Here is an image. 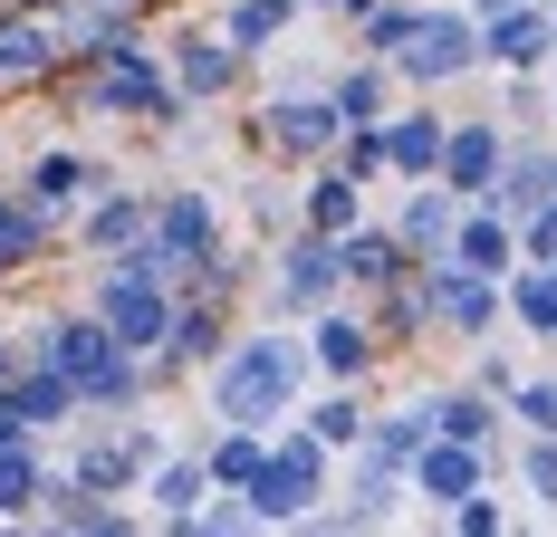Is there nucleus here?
Returning <instances> with one entry per match:
<instances>
[{
	"mask_svg": "<svg viewBox=\"0 0 557 537\" xmlns=\"http://www.w3.org/2000/svg\"><path fill=\"white\" fill-rule=\"evenodd\" d=\"M107 107H154V77L145 67H107Z\"/></svg>",
	"mask_w": 557,
	"mask_h": 537,
	"instance_id": "obj_24",
	"label": "nucleus"
},
{
	"mask_svg": "<svg viewBox=\"0 0 557 537\" xmlns=\"http://www.w3.org/2000/svg\"><path fill=\"white\" fill-rule=\"evenodd\" d=\"M288 384H298V355L288 346H240L222 375H212V403H222L231 423H260V413L288 403Z\"/></svg>",
	"mask_w": 557,
	"mask_h": 537,
	"instance_id": "obj_1",
	"label": "nucleus"
},
{
	"mask_svg": "<svg viewBox=\"0 0 557 537\" xmlns=\"http://www.w3.org/2000/svg\"><path fill=\"white\" fill-rule=\"evenodd\" d=\"M366 115H375V77H346L336 87V125H366Z\"/></svg>",
	"mask_w": 557,
	"mask_h": 537,
	"instance_id": "obj_26",
	"label": "nucleus"
},
{
	"mask_svg": "<svg viewBox=\"0 0 557 537\" xmlns=\"http://www.w3.org/2000/svg\"><path fill=\"white\" fill-rule=\"evenodd\" d=\"M308 499H318V441H288L278 461L250 471V509H260V519H298Z\"/></svg>",
	"mask_w": 557,
	"mask_h": 537,
	"instance_id": "obj_2",
	"label": "nucleus"
},
{
	"mask_svg": "<svg viewBox=\"0 0 557 537\" xmlns=\"http://www.w3.org/2000/svg\"><path fill=\"white\" fill-rule=\"evenodd\" d=\"M394 163H413V173L443 163V125H433V115H423V125H394Z\"/></svg>",
	"mask_w": 557,
	"mask_h": 537,
	"instance_id": "obj_17",
	"label": "nucleus"
},
{
	"mask_svg": "<svg viewBox=\"0 0 557 537\" xmlns=\"http://www.w3.org/2000/svg\"><path fill=\"white\" fill-rule=\"evenodd\" d=\"M443 173H451V192H481V183H500V135L491 125H461L443 145Z\"/></svg>",
	"mask_w": 557,
	"mask_h": 537,
	"instance_id": "obj_7",
	"label": "nucleus"
},
{
	"mask_svg": "<svg viewBox=\"0 0 557 537\" xmlns=\"http://www.w3.org/2000/svg\"><path fill=\"white\" fill-rule=\"evenodd\" d=\"M308 212H318V230H346V221H356V183H318Z\"/></svg>",
	"mask_w": 557,
	"mask_h": 537,
	"instance_id": "obj_21",
	"label": "nucleus"
},
{
	"mask_svg": "<svg viewBox=\"0 0 557 537\" xmlns=\"http://www.w3.org/2000/svg\"><path fill=\"white\" fill-rule=\"evenodd\" d=\"M77 192V163H39V202H67Z\"/></svg>",
	"mask_w": 557,
	"mask_h": 537,
	"instance_id": "obj_31",
	"label": "nucleus"
},
{
	"mask_svg": "<svg viewBox=\"0 0 557 537\" xmlns=\"http://www.w3.org/2000/svg\"><path fill=\"white\" fill-rule=\"evenodd\" d=\"M278 29H288V0H240V20H231L240 49H260V39H278Z\"/></svg>",
	"mask_w": 557,
	"mask_h": 537,
	"instance_id": "obj_16",
	"label": "nucleus"
},
{
	"mask_svg": "<svg viewBox=\"0 0 557 537\" xmlns=\"http://www.w3.org/2000/svg\"><path fill=\"white\" fill-rule=\"evenodd\" d=\"M433 317H451L461 326V336H481V326H491V288H481V268H433Z\"/></svg>",
	"mask_w": 557,
	"mask_h": 537,
	"instance_id": "obj_8",
	"label": "nucleus"
},
{
	"mask_svg": "<svg viewBox=\"0 0 557 537\" xmlns=\"http://www.w3.org/2000/svg\"><path fill=\"white\" fill-rule=\"evenodd\" d=\"M318 346H327V365H336V375H356V365H366V326H346V317H336Z\"/></svg>",
	"mask_w": 557,
	"mask_h": 537,
	"instance_id": "obj_22",
	"label": "nucleus"
},
{
	"mask_svg": "<svg viewBox=\"0 0 557 537\" xmlns=\"http://www.w3.org/2000/svg\"><path fill=\"white\" fill-rule=\"evenodd\" d=\"M107 326L125 336V346H154V336H164V298H154V278H145V268L107 288Z\"/></svg>",
	"mask_w": 557,
	"mask_h": 537,
	"instance_id": "obj_6",
	"label": "nucleus"
},
{
	"mask_svg": "<svg viewBox=\"0 0 557 537\" xmlns=\"http://www.w3.org/2000/svg\"><path fill=\"white\" fill-rule=\"evenodd\" d=\"M529 489L557 499V432H539V451H529Z\"/></svg>",
	"mask_w": 557,
	"mask_h": 537,
	"instance_id": "obj_27",
	"label": "nucleus"
},
{
	"mask_svg": "<svg viewBox=\"0 0 557 537\" xmlns=\"http://www.w3.org/2000/svg\"><path fill=\"white\" fill-rule=\"evenodd\" d=\"M529 250H539V260H557V202H539V212H529Z\"/></svg>",
	"mask_w": 557,
	"mask_h": 537,
	"instance_id": "obj_29",
	"label": "nucleus"
},
{
	"mask_svg": "<svg viewBox=\"0 0 557 537\" xmlns=\"http://www.w3.org/2000/svg\"><path fill=\"white\" fill-rule=\"evenodd\" d=\"M39 58H49V39H39V29H0V77H29Z\"/></svg>",
	"mask_w": 557,
	"mask_h": 537,
	"instance_id": "obj_19",
	"label": "nucleus"
},
{
	"mask_svg": "<svg viewBox=\"0 0 557 537\" xmlns=\"http://www.w3.org/2000/svg\"><path fill=\"white\" fill-rule=\"evenodd\" d=\"M519 317L557 346V268H529V278H519Z\"/></svg>",
	"mask_w": 557,
	"mask_h": 537,
	"instance_id": "obj_14",
	"label": "nucleus"
},
{
	"mask_svg": "<svg viewBox=\"0 0 557 537\" xmlns=\"http://www.w3.org/2000/svg\"><path fill=\"white\" fill-rule=\"evenodd\" d=\"M423 423H443L451 441H481V432H491V403H481V394H451V403H433Z\"/></svg>",
	"mask_w": 557,
	"mask_h": 537,
	"instance_id": "obj_15",
	"label": "nucleus"
},
{
	"mask_svg": "<svg viewBox=\"0 0 557 537\" xmlns=\"http://www.w3.org/2000/svg\"><path fill=\"white\" fill-rule=\"evenodd\" d=\"M183 77H193V87H222V77H231V49L193 39V49H183Z\"/></svg>",
	"mask_w": 557,
	"mask_h": 537,
	"instance_id": "obj_23",
	"label": "nucleus"
},
{
	"mask_svg": "<svg viewBox=\"0 0 557 537\" xmlns=\"http://www.w3.org/2000/svg\"><path fill=\"white\" fill-rule=\"evenodd\" d=\"M212 471H222V480H250V471H260V451H250V441H222V451H212Z\"/></svg>",
	"mask_w": 557,
	"mask_h": 537,
	"instance_id": "obj_28",
	"label": "nucleus"
},
{
	"mask_svg": "<svg viewBox=\"0 0 557 537\" xmlns=\"http://www.w3.org/2000/svg\"><path fill=\"white\" fill-rule=\"evenodd\" d=\"M404 58H413V77H461V67L481 58V39H471V20H423V29L404 39Z\"/></svg>",
	"mask_w": 557,
	"mask_h": 537,
	"instance_id": "obj_5",
	"label": "nucleus"
},
{
	"mask_svg": "<svg viewBox=\"0 0 557 537\" xmlns=\"http://www.w3.org/2000/svg\"><path fill=\"white\" fill-rule=\"evenodd\" d=\"M212 240V212L202 202H173V221H164V250H202Z\"/></svg>",
	"mask_w": 557,
	"mask_h": 537,
	"instance_id": "obj_20",
	"label": "nucleus"
},
{
	"mask_svg": "<svg viewBox=\"0 0 557 537\" xmlns=\"http://www.w3.org/2000/svg\"><path fill=\"white\" fill-rule=\"evenodd\" d=\"M20 250H29V221H20V212H10V202H0V268L20 260Z\"/></svg>",
	"mask_w": 557,
	"mask_h": 537,
	"instance_id": "obj_30",
	"label": "nucleus"
},
{
	"mask_svg": "<svg viewBox=\"0 0 557 537\" xmlns=\"http://www.w3.org/2000/svg\"><path fill=\"white\" fill-rule=\"evenodd\" d=\"M451 250H461V268L500 278V268H509V230H500V221H461V240H451Z\"/></svg>",
	"mask_w": 557,
	"mask_h": 537,
	"instance_id": "obj_11",
	"label": "nucleus"
},
{
	"mask_svg": "<svg viewBox=\"0 0 557 537\" xmlns=\"http://www.w3.org/2000/svg\"><path fill=\"white\" fill-rule=\"evenodd\" d=\"M519 423H529V432H557V384H519Z\"/></svg>",
	"mask_w": 557,
	"mask_h": 537,
	"instance_id": "obj_25",
	"label": "nucleus"
},
{
	"mask_svg": "<svg viewBox=\"0 0 557 537\" xmlns=\"http://www.w3.org/2000/svg\"><path fill=\"white\" fill-rule=\"evenodd\" d=\"M270 135L288 145V154H318V145L336 135V115H327V107H278V115H270Z\"/></svg>",
	"mask_w": 557,
	"mask_h": 537,
	"instance_id": "obj_12",
	"label": "nucleus"
},
{
	"mask_svg": "<svg viewBox=\"0 0 557 537\" xmlns=\"http://www.w3.org/2000/svg\"><path fill=\"white\" fill-rule=\"evenodd\" d=\"M404 240H423V250H433V240H451V202H443V192H423V202L404 212Z\"/></svg>",
	"mask_w": 557,
	"mask_h": 537,
	"instance_id": "obj_18",
	"label": "nucleus"
},
{
	"mask_svg": "<svg viewBox=\"0 0 557 537\" xmlns=\"http://www.w3.org/2000/svg\"><path fill=\"white\" fill-rule=\"evenodd\" d=\"M548 268H557V260H548Z\"/></svg>",
	"mask_w": 557,
	"mask_h": 537,
	"instance_id": "obj_32",
	"label": "nucleus"
},
{
	"mask_svg": "<svg viewBox=\"0 0 557 537\" xmlns=\"http://www.w3.org/2000/svg\"><path fill=\"white\" fill-rule=\"evenodd\" d=\"M336 278H346V268H336V250H318V240H308V250H288V278H278V298H288V308H318Z\"/></svg>",
	"mask_w": 557,
	"mask_h": 537,
	"instance_id": "obj_10",
	"label": "nucleus"
},
{
	"mask_svg": "<svg viewBox=\"0 0 557 537\" xmlns=\"http://www.w3.org/2000/svg\"><path fill=\"white\" fill-rule=\"evenodd\" d=\"M49 375L58 384H87V394H115L125 365H115V346L97 336V326H49Z\"/></svg>",
	"mask_w": 557,
	"mask_h": 537,
	"instance_id": "obj_3",
	"label": "nucleus"
},
{
	"mask_svg": "<svg viewBox=\"0 0 557 537\" xmlns=\"http://www.w3.org/2000/svg\"><path fill=\"white\" fill-rule=\"evenodd\" d=\"M336 268H346V278H366V288H385V278H394V240H366V230H356V240L336 250Z\"/></svg>",
	"mask_w": 557,
	"mask_h": 537,
	"instance_id": "obj_13",
	"label": "nucleus"
},
{
	"mask_svg": "<svg viewBox=\"0 0 557 537\" xmlns=\"http://www.w3.org/2000/svg\"><path fill=\"white\" fill-rule=\"evenodd\" d=\"M471 489H481V461H471V441H433V451H423V499H471Z\"/></svg>",
	"mask_w": 557,
	"mask_h": 537,
	"instance_id": "obj_9",
	"label": "nucleus"
},
{
	"mask_svg": "<svg viewBox=\"0 0 557 537\" xmlns=\"http://www.w3.org/2000/svg\"><path fill=\"white\" fill-rule=\"evenodd\" d=\"M557 39L548 10H529V0H509V10H491V39H481V58H500V67H539Z\"/></svg>",
	"mask_w": 557,
	"mask_h": 537,
	"instance_id": "obj_4",
	"label": "nucleus"
}]
</instances>
